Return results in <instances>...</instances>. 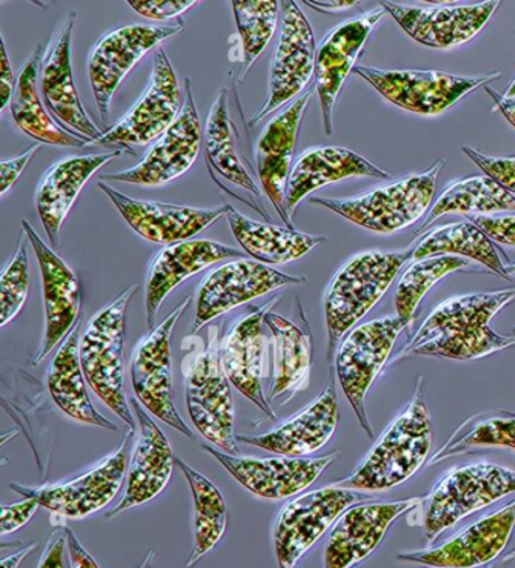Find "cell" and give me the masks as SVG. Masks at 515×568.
<instances>
[{
  "instance_id": "obj_1",
  "label": "cell",
  "mask_w": 515,
  "mask_h": 568,
  "mask_svg": "<svg viewBox=\"0 0 515 568\" xmlns=\"http://www.w3.org/2000/svg\"><path fill=\"white\" fill-rule=\"evenodd\" d=\"M515 301L513 290L455 296L440 304L401 351L428 357L476 361L515 345V337L501 336L489 328L494 316Z\"/></svg>"
},
{
  "instance_id": "obj_2",
  "label": "cell",
  "mask_w": 515,
  "mask_h": 568,
  "mask_svg": "<svg viewBox=\"0 0 515 568\" xmlns=\"http://www.w3.org/2000/svg\"><path fill=\"white\" fill-rule=\"evenodd\" d=\"M431 445L433 426L423 396L422 378H418L407 408L387 426L357 470L336 486L364 491L401 486L425 465Z\"/></svg>"
},
{
  "instance_id": "obj_3",
  "label": "cell",
  "mask_w": 515,
  "mask_h": 568,
  "mask_svg": "<svg viewBox=\"0 0 515 568\" xmlns=\"http://www.w3.org/2000/svg\"><path fill=\"white\" fill-rule=\"evenodd\" d=\"M138 286H129L100 308L81 337L79 357L90 387L104 404L135 432L124 386L125 311Z\"/></svg>"
},
{
  "instance_id": "obj_4",
  "label": "cell",
  "mask_w": 515,
  "mask_h": 568,
  "mask_svg": "<svg viewBox=\"0 0 515 568\" xmlns=\"http://www.w3.org/2000/svg\"><path fill=\"white\" fill-rule=\"evenodd\" d=\"M412 252H367L346 262L329 284L325 320L331 345L370 313L392 286Z\"/></svg>"
},
{
  "instance_id": "obj_5",
  "label": "cell",
  "mask_w": 515,
  "mask_h": 568,
  "mask_svg": "<svg viewBox=\"0 0 515 568\" xmlns=\"http://www.w3.org/2000/svg\"><path fill=\"white\" fill-rule=\"evenodd\" d=\"M443 165L445 158H438L421 174L408 175L392 185L376 187L357 197L310 199V203L336 212L351 223L372 232H396L422 219L433 200L435 183Z\"/></svg>"
},
{
  "instance_id": "obj_6",
  "label": "cell",
  "mask_w": 515,
  "mask_h": 568,
  "mask_svg": "<svg viewBox=\"0 0 515 568\" xmlns=\"http://www.w3.org/2000/svg\"><path fill=\"white\" fill-rule=\"evenodd\" d=\"M515 493V471L477 463L460 467L431 491L425 516V541L433 545L456 521Z\"/></svg>"
},
{
  "instance_id": "obj_7",
  "label": "cell",
  "mask_w": 515,
  "mask_h": 568,
  "mask_svg": "<svg viewBox=\"0 0 515 568\" xmlns=\"http://www.w3.org/2000/svg\"><path fill=\"white\" fill-rule=\"evenodd\" d=\"M355 73L371 83L388 102L422 115H437L460 100L501 78V71L481 77H454L433 70H378L355 67Z\"/></svg>"
},
{
  "instance_id": "obj_8",
  "label": "cell",
  "mask_w": 515,
  "mask_h": 568,
  "mask_svg": "<svg viewBox=\"0 0 515 568\" xmlns=\"http://www.w3.org/2000/svg\"><path fill=\"white\" fill-rule=\"evenodd\" d=\"M213 334L211 328L208 348L196 355L186 371L188 412L201 436L238 457L233 396Z\"/></svg>"
},
{
  "instance_id": "obj_9",
  "label": "cell",
  "mask_w": 515,
  "mask_h": 568,
  "mask_svg": "<svg viewBox=\"0 0 515 568\" xmlns=\"http://www.w3.org/2000/svg\"><path fill=\"white\" fill-rule=\"evenodd\" d=\"M407 324L401 317H381L360 325L343 342L336 357L339 383L346 399L357 416L360 425L367 436H374L366 413L367 392L383 371L385 363L402 329Z\"/></svg>"
},
{
  "instance_id": "obj_10",
  "label": "cell",
  "mask_w": 515,
  "mask_h": 568,
  "mask_svg": "<svg viewBox=\"0 0 515 568\" xmlns=\"http://www.w3.org/2000/svg\"><path fill=\"white\" fill-rule=\"evenodd\" d=\"M183 22L174 27L156 24H125L114 31L104 33L91 49L88 57V73L100 119L107 123L111 102L117 90L142 58L158 48L162 41L183 32Z\"/></svg>"
},
{
  "instance_id": "obj_11",
  "label": "cell",
  "mask_w": 515,
  "mask_h": 568,
  "mask_svg": "<svg viewBox=\"0 0 515 568\" xmlns=\"http://www.w3.org/2000/svg\"><path fill=\"white\" fill-rule=\"evenodd\" d=\"M362 497L350 488L326 487L284 505L274 528L279 568H295L310 547Z\"/></svg>"
},
{
  "instance_id": "obj_12",
  "label": "cell",
  "mask_w": 515,
  "mask_h": 568,
  "mask_svg": "<svg viewBox=\"0 0 515 568\" xmlns=\"http://www.w3.org/2000/svg\"><path fill=\"white\" fill-rule=\"evenodd\" d=\"M191 296L180 303L161 324L150 329L137 346L132 358V384L138 400L166 425L194 438L190 426L175 410L171 374V336L180 316L190 307Z\"/></svg>"
},
{
  "instance_id": "obj_13",
  "label": "cell",
  "mask_w": 515,
  "mask_h": 568,
  "mask_svg": "<svg viewBox=\"0 0 515 568\" xmlns=\"http://www.w3.org/2000/svg\"><path fill=\"white\" fill-rule=\"evenodd\" d=\"M282 28L274 58L271 62L270 91L261 111L251 124L279 111L292 99H299L315 74L316 45L313 29L295 2L280 3Z\"/></svg>"
},
{
  "instance_id": "obj_14",
  "label": "cell",
  "mask_w": 515,
  "mask_h": 568,
  "mask_svg": "<svg viewBox=\"0 0 515 568\" xmlns=\"http://www.w3.org/2000/svg\"><path fill=\"white\" fill-rule=\"evenodd\" d=\"M129 432L119 449L104 458L100 465L71 481L50 484L43 487H24L11 484V490L23 497L36 499L41 507L69 519H82L107 507L120 491L128 470L131 434Z\"/></svg>"
},
{
  "instance_id": "obj_15",
  "label": "cell",
  "mask_w": 515,
  "mask_h": 568,
  "mask_svg": "<svg viewBox=\"0 0 515 568\" xmlns=\"http://www.w3.org/2000/svg\"><path fill=\"white\" fill-rule=\"evenodd\" d=\"M200 148V116L192 94L191 79H186L185 100L178 119L158 138L140 164L120 173L104 174L100 181L162 186L185 174L195 164Z\"/></svg>"
},
{
  "instance_id": "obj_16",
  "label": "cell",
  "mask_w": 515,
  "mask_h": 568,
  "mask_svg": "<svg viewBox=\"0 0 515 568\" xmlns=\"http://www.w3.org/2000/svg\"><path fill=\"white\" fill-rule=\"evenodd\" d=\"M77 12H70L54 32L40 65V88L46 108L65 132L94 144L104 133L83 110L71 69V39Z\"/></svg>"
},
{
  "instance_id": "obj_17",
  "label": "cell",
  "mask_w": 515,
  "mask_h": 568,
  "mask_svg": "<svg viewBox=\"0 0 515 568\" xmlns=\"http://www.w3.org/2000/svg\"><path fill=\"white\" fill-rule=\"evenodd\" d=\"M305 278L293 277L272 270L265 263L234 261L213 270L201 283L195 298L194 334L216 316L270 292L292 284H303Z\"/></svg>"
},
{
  "instance_id": "obj_18",
  "label": "cell",
  "mask_w": 515,
  "mask_h": 568,
  "mask_svg": "<svg viewBox=\"0 0 515 568\" xmlns=\"http://www.w3.org/2000/svg\"><path fill=\"white\" fill-rule=\"evenodd\" d=\"M182 93L173 64L158 48L153 52V70L149 87L132 110L104 132L102 144L145 145L161 136L180 114Z\"/></svg>"
},
{
  "instance_id": "obj_19",
  "label": "cell",
  "mask_w": 515,
  "mask_h": 568,
  "mask_svg": "<svg viewBox=\"0 0 515 568\" xmlns=\"http://www.w3.org/2000/svg\"><path fill=\"white\" fill-rule=\"evenodd\" d=\"M22 227L39 258L43 278L46 329L43 342L32 358V365H40L81 321V284L73 271L37 235L28 221H22Z\"/></svg>"
},
{
  "instance_id": "obj_20",
  "label": "cell",
  "mask_w": 515,
  "mask_h": 568,
  "mask_svg": "<svg viewBox=\"0 0 515 568\" xmlns=\"http://www.w3.org/2000/svg\"><path fill=\"white\" fill-rule=\"evenodd\" d=\"M204 449L246 490L271 500L286 499L304 491L339 457L337 453H333L320 458H251L236 457L213 448Z\"/></svg>"
},
{
  "instance_id": "obj_21",
  "label": "cell",
  "mask_w": 515,
  "mask_h": 568,
  "mask_svg": "<svg viewBox=\"0 0 515 568\" xmlns=\"http://www.w3.org/2000/svg\"><path fill=\"white\" fill-rule=\"evenodd\" d=\"M385 16L383 7L354 17L331 29L316 52L315 79L326 135L333 133V110L343 83L354 69L376 23Z\"/></svg>"
},
{
  "instance_id": "obj_22",
  "label": "cell",
  "mask_w": 515,
  "mask_h": 568,
  "mask_svg": "<svg viewBox=\"0 0 515 568\" xmlns=\"http://www.w3.org/2000/svg\"><path fill=\"white\" fill-rule=\"evenodd\" d=\"M99 187L133 230L153 244H178L191 240L225 215V207L199 209L180 204L141 202L102 181Z\"/></svg>"
},
{
  "instance_id": "obj_23",
  "label": "cell",
  "mask_w": 515,
  "mask_h": 568,
  "mask_svg": "<svg viewBox=\"0 0 515 568\" xmlns=\"http://www.w3.org/2000/svg\"><path fill=\"white\" fill-rule=\"evenodd\" d=\"M381 7L418 43L451 49L475 39L501 7V2L431 8L384 2Z\"/></svg>"
},
{
  "instance_id": "obj_24",
  "label": "cell",
  "mask_w": 515,
  "mask_h": 568,
  "mask_svg": "<svg viewBox=\"0 0 515 568\" xmlns=\"http://www.w3.org/2000/svg\"><path fill=\"white\" fill-rule=\"evenodd\" d=\"M312 95L313 90H309L291 106L275 115L263 129L255 149V165L263 192L289 229H293V223L286 212L287 183L301 121Z\"/></svg>"
},
{
  "instance_id": "obj_25",
  "label": "cell",
  "mask_w": 515,
  "mask_h": 568,
  "mask_svg": "<svg viewBox=\"0 0 515 568\" xmlns=\"http://www.w3.org/2000/svg\"><path fill=\"white\" fill-rule=\"evenodd\" d=\"M418 504L421 499H408L347 508L326 541L325 568H351L362 562L380 546L393 521Z\"/></svg>"
},
{
  "instance_id": "obj_26",
  "label": "cell",
  "mask_w": 515,
  "mask_h": 568,
  "mask_svg": "<svg viewBox=\"0 0 515 568\" xmlns=\"http://www.w3.org/2000/svg\"><path fill=\"white\" fill-rule=\"evenodd\" d=\"M515 526V500L456 534L445 545L400 554L404 561L438 568H476L494 561L508 545Z\"/></svg>"
},
{
  "instance_id": "obj_27",
  "label": "cell",
  "mask_w": 515,
  "mask_h": 568,
  "mask_svg": "<svg viewBox=\"0 0 515 568\" xmlns=\"http://www.w3.org/2000/svg\"><path fill=\"white\" fill-rule=\"evenodd\" d=\"M280 298L270 301V306L254 307L242 320H239L221 345V363L230 383L246 396L251 403L258 405L259 410L275 420V413L263 394V353H265V323L266 312Z\"/></svg>"
},
{
  "instance_id": "obj_28",
  "label": "cell",
  "mask_w": 515,
  "mask_h": 568,
  "mask_svg": "<svg viewBox=\"0 0 515 568\" xmlns=\"http://www.w3.org/2000/svg\"><path fill=\"white\" fill-rule=\"evenodd\" d=\"M337 422L336 386L331 378L324 392L299 415L262 436H244L239 440L282 457L304 458L324 448L336 433Z\"/></svg>"
},
{
  "instance_id": "obj_29",
  "label": "cell",
  "mask_w": 515,
  "mask_h": 568,
  "mask_svg": "<svg viewBox=\"0 0 515 568\" xmlns=\"http://www.w3.org/2000/svg\"><path fill=\"white\" fill-rule=\"evenodd\" d=\"M241 254L232 246L206 240L178 242L161 250L147 274L145 312L149 328L156 327L159 308L180 283L224 258Z\"/></svg>"
},
{
  "instance_id": "obj_30",
  "label": "cell",
  "mask_w": 515,
  "mask_h": 568,
  "mask_svg": "<svg viewBox=\"0 0 515 568\" xmlns=\"http://www.w3.org/2000/svg\"><path fill=\"white\" fill-rule=\"evenodd\" d=\"M133 410L140 422L141 434L129 469L123 499L107 513V519H114L128 509L150 503L166 487L173 475L175 458L169 438L138 400L133 403Z\"/></svg>"
},
{
  "instance_id": "obj_31",
  "label": "cell",
  "mask_w": 515,
  "mask_h": 568,
  "mask_svg": "<svg viewBox=\"0 0 515 568\" xmlns=\"http://www.w3.org/2000/svg\"><path fill=\"white\" fill-rule=\"evenodd\" d=\"M121 154L123 150L71 156L50 166L37 190V209L50 244L58 245L61 225L91 175Z\"/></svg>"
},
{
  "instance_id": "obj_32",
  "label": "cell",
  "mask_w": 515,
  "mask_h": 568,
  "mask_svg": "<svg viewBox=\"0 0 515 568\" xmlns=\"http://www.w3.org/2000/svg\"><path fill=\"white\" fill-rule=\"evenodd\" d=\"M353 178L391 179L387 171L378 169L360 154L342 148L310 149L296 159L289 178L286 212L293 215L296 206L313 191Z\"/></svg>"
},
{
  "instance_id": "obj_33",
  "label": "cell",
  "mask_w": 515,
  "mask_h": 568,
  "mask_svg": "<svg viewBox=\"0 0 515 568\" xmlns=\"http://www.w3.org/2000/svg\"><path fill=\"white\" fill-rule=\"evenodd\" d=\"M81 325L82 321H79L77 327L71 329L50 365L48 374L50 396L71 419L119 432V426L114 422L107 419L95 410L90 395H88L87 378L83 374L81 357H79V345H81L82 337Z\"/></svg>"
},
{
  "instance_id": "obj_34",
  "label": "cell",
  "mask_w": 515,
  "mask_h": 568,
  "mask_svg": "<svg viewBox=\"0 0 515 568\" xmlns=\"http://www.w3.org/2000/svg\"><path fill=\"white\" fill-rule=\"evenodd\" d=\"M263 321L271 329L274 342V372L267 403L282 400L280 407H283L309 386L312 366L310 336L277 313L267 311Z\"/></svg>"
},
{
  "instance_id": "obj_35",
  "label": "cell",
  "mask_w": 515,
  "mask_h": 568,
  "mask_svg": "<svg viewBox=\"0 0 515 568\" xmlns=\"http://www.w3.org/2000/svg\"><path fill=\"white\" fill-rule=\"evenodd\" d=\"M224 207L234 237L255 262L283 265L305 256L326 242L325 236H312L295 229L246 219L230 204H224Z\"/></svg>"
},
{
  "instance_id": "obj_36",
  "label": "cell",
  "mask_w": 515,
  "mask_h": 568,
  "mask_svg": "<svg viewBox=\"0 0 515 568\" xmlns=\"http://www.w3.org/2000/svg\"><path fill=\"white\" fill-rule=\"evenodd\" d=\"M41 60H43V52H41V48H37L17 77L16 90L10 104L16 126L24 135L31 136L32 140L39 141L41 144L60 145V148L90 145V142L71 135L57 121L50 119L49 112L46 111L44 104L37 93Z\"/></svg>"
},
{
  "instance_id": "obj_37",
  "label": "cell",
  "mask_w": 515,
  "mask_h": 568,
  "mask_svg": "<svg viewBox=\"0 0 515 568\" xmlns=\"http://www.w3.org/2000/svg\"><path fill=\"white\" fill-rule=\"evenodd\" d=\"M450 254L475 258L502 277L513 280L508 266L502 262L499 250L483 230L473 223L447 224L431 230L413 250L412 258L417 262L428 257L450 256Z\"/></svg>"
},
{
  "instance_id": "obj_38",
  "label": "cell",
  "mask_w": 515,
  "mask_h": 568,
  "mask_svg": "<svg viewBox=\"0 0 515 568\" xmlns=\"http://www.w3.org/2000/svg\"><path fill=\"white\" fill-rule=\"evenodd\" d=\"M515 211V195L505 190L488 175L462 179L452 182L443 190L442 194L431 207L428 216L416 230L421 235L435 220L446 213H467V215H487V213Z\"/></svg>"
},
{
  "instance_id": "obj_39",
  "label": "cell",
  "mask_w": 515,
  "mask_h": 568,
  "mask_svg": "<svg viewBox=\"0 0 515 568\" xmlns=\"http://www.w3.org/2000/svg\"><path fill=\"white\" fill-rule=\"evenodd\" d=\"M232 121L229 115L228 88H221L213 100L206 121V154L209 165L225 181L242 190L249 191L255 197H262L261 187L242 165L234 148Z\"/></svg>"
},
{
  "instance_id": "obj_40",
  "label": "cell",
  "mask_w": 515,
  "mask_h": 568,
  "mask_svg": "<svg viewBox=\"0 0 515 568\" xmlns=\"http://www.w3.org/2000/svg\"><path fill=\"white\" fill-rule=\"evenodd\" d=\"M180 469L185 474L194 497L195 540L194 549L186 566H194L201 557L211 552L218 541L223 538L228 528V508L221 491L209 481L206 476L199 474L182 459L175 458Z\"/></svg>"
},
{
  "instance_id": "obj_41",
  "label": "cell",
  "mask_w": 515,
  "mask_h": 568,
  "mask_svg": "<svg viewBox=\"0 0 515 568\" xmlns=\"http://www.w3.org/2000/svg\"><path fill=\"white\" fill-rule=\"evenodd\" d=\"M501 446L515 450V413L494 410L479 413L463 422L458 429L431 457L430 466L463 455L475 448Z\"/></svg>"
},
{
  "instance_id": "obj_42",
  "label": "cell",
  "mask_w": 515,
  "mask_h": 568,
  "mask_svg": "<svg viewBox=\"0 0 515 568\" xmlns=\"http://www.w3.org/2000/svg\"><path fill=\"white\" fill-rule=\"evenodd\" d=\"M466 266H468L467 258L458 256H435L413 263L397 282L395 291L397 317H401L407 325L412 323L414 312L426 292L438 280L454 271L466 268Z\"/></svg>"
},
{
  "instance_id": "obj_43",
  "label": "cell",
  "mask_w": 515,
  "mask_h": 568,
  "mask_svg": "<svg viewBox=\"0 0 515 568\" xmlns=\"http://www.w3.org/2000/svg\"><path fill=\"white\" fill-rule=\"evenodd\" d=\"M234 19L242 41L241 81L277 31L279 2H233Z\"/></svg>"
},
{
  "instance_id": "obj_44",
  "label": "cell",
  "mask_w": 515,
  "mask_h": 568,
  "mask_svg": "<svg viewBox=\"0 0 515 568\" xmlns=\"http://www.w3.org/2000/svg\"><path fill=\"white\" fill-rule=\"evenodd\" d=\"M27 233L22 232L14 256L7 263L0 277V325L8 323L20 312L27 303L29 292V257L28 246L24 244Z\"/></svg>"
},
{
  "instance_id": "obj_45",
  "label": "cell",
  "mask_w": 515,
  "mask_h": 568,
  "mask_svg": "<svg viewBox=\"0 0 515 568\" xmlns=\"http://www.w3.org/2000/svg\"><path fill=\"white\" fill-rule=\"evenodd\" d=\"M463 152L484 171L485 175L515 194V158L485 156L484 153L467 145L463 148Z\"/></svg>"
},
{
  "instance_id": "obj_46",
  "label": "cell",
  "mask_w": 515,
  "mask_h": 568,
  "mask_svg": "<svg viewBox=\"0 0 515 568\" xmlns=\"http://www.w3.org/2000/svg\"><path fill=\"white\" fill-rule=\"evenodd\" d=\"M128 6L145 19L170 20L185 14L188 10L199 6L192 0H131Z\"/></svg>"
},
{
  "instance_id": "obj_47",
  "label": "cell",
  "mask_w": 515,
  "mask_h": 568,
  "mask_svg": "<svg viewBox=\"0 0 515 568\" xmlns=\"http://www.w3.org/2000/svg\"><path fill=\"white\" fill-rule=\"evenodd\" d=\"M471 223L477 225L489 240L504 245H515V216L468 215Z\"/></svg>"
},
{
  "instance_id": "obj_48",
  "label": "cell",
  "mask_w": 515,
  "mask_h": 568,
  "mask_svg": "<svg viewBox=\"0 0 515 568\" xmlns=\"http://www.w3.org/2000/svg\"><path fill=\"white\" fill-rule=\"evenodd\" d=\"M41 505L36 499L27 497L22 503L2 505V519H0V532L2 536L16 532L17 529L23 528L28 521L32 519Z\"/></svg>"
},
{
  "instance_id": "obj_49",
  "label": "cell",
  "mask_w": 515,
  "mask_h": 568,
  "mask_svg": "<svg viewBox=\"0 0 515 568\" xmlns=\"http://www.w3.org/2000/svg\"><path fill=\"white\" fill-rule=\"evenodd\" d=\"M41 145H33V148L27 150V152L17 154L14 158L3 159L0 162V194L6 197L8 191L16 185L19 181L20 175L27 170L29 162L39 153Z\"/></svg>"
},
{
  "instance_id": "obj_50",
  "label": "cell",
  "mask_w": 515,
  "mask_h": 568,
  "mask_svg": "<svg viewBox=\"0 0 515 568\" xmlns=\"http://www.w3.org/2000/svg\"><path fill=\"white\" fill-rule=\"evenodd\" d=\"M67 547V532L64 528H58L50 536L41 555L39 568H65L64 555Z\"/></svg>"
},
{
  "instance_id": "obj_51",
  "label": "cell",
  "mask_w": 515,
  "mask_h": 568,
  "mask_svg": "<svg viewBox=\"0 0 515 568\" xmlns=\"http://www.w3.org/2000/svg\"><path fill=\"white\" fill-rule=\"evenodd\" d=\"M2 62H0V111H6L8 104H11L12 94H14L16 82L14 73H12V67L10 60H8L6 40H2Z\"/></svg>"
},
{
  "instance_id": "obj_52",
  "label": "cell",
  "mask_w": 515,
  "mask_h": 568,
  "mask_svg": "<svg viewBox=\"0 0 515 568\" xmlns=\"http://www.w3.org/2000/svg\"><path fill=\"white\" fill-rule=\"evenodd\" d=\"M65 532L71 568H100L93 557L87 552L85 547L78 540V537L74 536L73 530L65 528Z\"/></svg>"
},
{
  "instance_id": "obj_53",
  "label": "cell",
  "mask_w": 515,
  "mask_h": 568,
  "mask_svg": "<svg viewBox=\"0 0 515 568\" xmlns=\"http://www.w3.org/2000/svg\"><path fill=\"white\" fill-rule=\"evenodd\" d=\"M484 90L494 100V103L499 108L502 114L506 116V120L515 128V99H506L504 94L497 93V91H494L488 85L484 87Z\"/></svg>"
},
{
  "instance_id": "obj_54",
  "label": "cell",
  "mask_w": 515,
  "mask_h": 568,
  "mask_svg": "<svg viewBox=\"0 0 515 568\" xmlns=\"http://www.w3.org/2000/svg\"><path fill=\"white\" fill-rule=\"evenodd\" d=\"M36 542H31V545L22 547V549L17 550V552L10 555V557L3 558L2 562H0V568H19L23 559H27L28 555L36 549Z\"/></svg>"
},
{
  "instance_id": "obj_55",
  "label": "cell",
  "mask_w": 515,
  "mask_h": 568,
  "mask_svg": "<svg viewBox=\"0 0 515 568\" xmlns=\"http://www.w3.org/2000/svg\"><path fill=\"white\" fill-rule=\"evenodd\" d=\"M310 8H313V10H317L321 12H337L343 10H350V8H353L357 6L355 2H305Z\"/></svg>"
},
{
  "instance_id": "obj_56",
  "label": "cell",
  "mask_w": 515,
  "mask_h": 568,
  "mask_svg": "<svg viewBox=\"0 0 515 568\" xmlns=\"http://www.w3.org/2000/svg\"><path fill=\"white\" fill-rule=\"evenodd\" d=\"M504 95L506 99H515V78L509 82Z\"/></svg>"
},
{
  "instance_id": "obj_57",
  "label": "cell",
  "mask_w": 515,
  "mask_h": 568,
  "mask_svg": "<svg viewBox=\"0 0 515 568\" xmlns=\"http://www.w3.org/2000/svg\"><path fill=\"white\" fill-rule=\"evenodd\" d=\"M515 558V549L513 550V552H509L508 555H506L504 561H509V559H514Z\"/></svg>"
},
{
  "instance_id": "obj_58",
  "label": "cell",
  "mask_w": 515,
  "mask_h": 568,
  "mask_svg": "<svg viewBox=\"0 0 515 568\" xmlns=\"http://www.w3.org/2000/svg\"><path fill=\"white\" fill-rule=\"evenodd\" d=\"M511 271H514V273H515V263H514V265L509 266V273H511Z\"/></svg>"
},
{
  "instance_id": "obj_59",
  "label": "cell",
  "mask_w": 515,
  "mask_h": 568,
  "mask_svg": "<svg viewBox=\"0 0 515 568\" xmlns=\"http://www.w3.org/2000/svg\"><path fill=\"white\" fill-rule=\"evenodd\" d=\"M514 334H515V328H514Z\"/></svg>"
},
{
  "instance_id": "obj_60",
  "label": "cell",
  "mask_w": 515,
  "mask_h": 568,
  "mask_svg": "<svg viewBox=\"0 0 515 568\" xmlns=\"http://www.w3.org/2000/svg\"><path fill=\"white\" fill-rule=\"evenodd\" d=\"M434 568H438V567H434Z\"/></svg>"
}]
</instances>
